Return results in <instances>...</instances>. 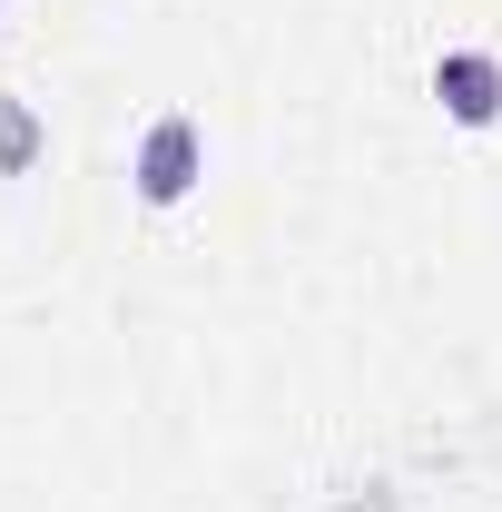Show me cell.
<instances>
[{"label":"cell","mask_w":502,"mask_h":512,"mask_svg":"<svg viewBox=\"0 0 502 512\" xmlns=\"http://www.w3.org/2000/svg\"><path fill=\"white\" fill-rule=\"evenodd\" d=\"M128 178H138V197H148V207H178V197L207 178V138H197L188 109L148 119V138H138V168H128Z\"/></svg>","instance_id":"obj_1"},{"label":"cell","mask_w":502,"mask_h":512,"mask_svg":"<svg viewBox=\"0 0 502 512\" xmlns=\"http://www.w3.org/2000/svg\"><path fill=\"white\" fill-rule=\"evenodd\" d=\"M434 99H443V119L493 128L502 119V60H493V50H443V60H434Z\"/></svg>","instance_id":"obj_2"},{"label":"cell","mask_w":502,"mask_h":512,"mask_svg":"<svg viewBox=\"0 0 502 512\" xmlns=\"http://www.w3.org/2000/svg\"><path fill=\"white\" fill-rule=\"evenodd\" d=\"M20 158H30V119H20V109H0V168H20Z\"/></svg>","instance_id":"obj_3"}]
</instances>
